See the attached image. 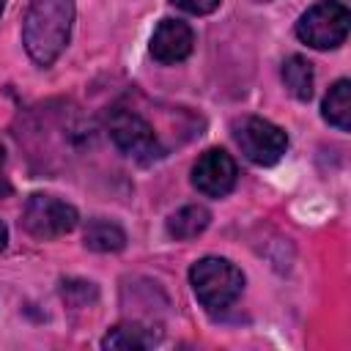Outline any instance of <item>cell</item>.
Listing matches in <instances>:
<instances>
[{"mask_svg":"<svg viewBox=\"0 0 351 351\" xmlns=\"http://www.w3.org/2000/svg\"><path fill=\"white\" fill-rule=\"evenodd\" d=\"M74 22V0H30L22 25L27 55L38 66H52L66 49Z\"/></svg>","mask_w":351,"mask_h":351,"instance_id":"1","label":"cell"},{"mask_svg":"<svg viewBox=\"0 0 351 351\" xmlns=\"http://www.w3.org/2000/svg\"><path fill=\"white\" fill-rule=\"evenodd\" d=\"M189 282L197 302L211 313L228 310L244 291V274L228 258H200L189 269Z\"/></svg>","mask_w":351,"mask_h":351,"instance_id":"2","label":"cell"},{"mask_svg":"<svg viewBox=\"0 0 351 351\" xmlns=\"http://www.w3.org/2000/svg\"><path fill=\"white\" fill-rule=\"evenodd\" d=\"M348 5L340 0H321L310 5L299 22H296V36L313 47V49H335L346 41L348 36Z\"/></svg>","mask_w":351,"mask_h":351,"instance_id":"3","label":"cell"},{"mask_svg":"<svg viewBox=\"0 0 351 351\" xmlns=\"http://www.w3.org/2000/svg\"><path fill=\"white\" fill-rule=\"evenodd\" d=\"M107 132L115 148L140 165H151L165 156V148L154 126L132 110H112V115L107 118Z\"/></svg>","mask_w":351,"mask_h":351,"instance_id":"4","label":"cell"},{"mask_svg":"<svg viewBox=\"0 0 351 351\" xmlns=\"http://www.w3.org/2000/svg\"><path fill=\"white\" fill-rule=\"evenodd\" d=\"M233 137L241 148V154L261 167H269L274 162L282 159L285 148H288V137L280 126H274L266 118L258 115H247L241 121L233 123Z\"/></svg>","mask_w":351,"mask_h":351,"instance_id":"5","label":"cell"},{"mask_svg":"<svg viewBox=\"0 0 351 351\" xmlns=\"http://www.w3.org/2000/svg\"><path fill=\"white\" fill-rule=\"evenodd\" d=\"M22 225L33 239H58L77 225V208L52 195H33L25 203Z\"/></svg>","mask_w":351,"mask_h":351,"instance_id":"6","label":"cell"},{"mask_svg":"<svg viewBox=\"0 0 351 351\" xmlns=\"http://www.w3.org/2000/svg\"><path fill=\"white\" fill-rule=\"evenodd\" d=\"M236 176H239L236 162L222 148H208L192 165V184L197 192L208 197H225L236 186Z\"/></svg>","mask_w":351,"mask_h":351,"instance_id":"7","label":"cell"},{"mask_svg":"<svg viewBox=\"0 0 351 351\" xmlns=\"http://www.w3.org/2000/svg\"><path fill=\"white\" fill-rule=\"evenodd\" d=\"M192 47H195V33L181 19H162L151 36V55L165 66L186 60L192 55Z\"/></svg>","mask_w":351,"mask_h":351,"instance_id":"8","label":"cell"},{"mask_svg":"<svg viewBox=\"0 0 351 351\" xmlns=\"http://www.w3.org/2000/svg\"><path fill=\"white\" fill-rule=\"evenodd\" d=\"M162 340V329L159 326H151V324H140V321H123V324H115L101 346L104 348H154L156 343Z\"/></svg>","mask_w":351,"mask_h":351,"instance_id":"9","label":"cell"},{"mask_svg":"<svg viewBox=\"0 0 351 351\" xmlns=\"http://www.w3.org/2000/svg\"><path fill=\"white\" fill-rule=\"evenodd\" d=\"M208 222H211L208 208L192 203V206H184V208H178L176 214H170V219H167V233H170L176 241H186V239L200 236V233L208 228Z\"/></svg>","mask_w":351,"mask_h":351,"instance_id":"10","label":"cell"},{"mask_svg":"<svg viewBox=\"0 0 351 351\" xmlns=\"http://www.w3.org/2000/svg\"><path fill=\"white\" fill-rule=\"evenodd\" d=\"M324 118L340 132L351 129V82L348 80H337L324 96Z\"/></svg>","mask_w":351,"mask_h":351,"instance_id":"11","label":"cell"},{"mask_svg":"<svg viewBox=\"0 0 351 351\" xmlns=\"http://www.w3.org/2000/svg\"><path fill=\"white\" fill-rule=\"evenodd\" d=\"M82 241L93 252H118L126 244V233L110 219H90L82 233Z\"/></svg>","mask_w":351,"mask_h":351,"instance_id":"12","label":"cell"},{"mask_svg":"<svg viewBox=\"0 0 351 351\" xmlns=\"http://www.w3.org/2000/svg\"><path fill=\"white\" fill-rule=\"evenodd\" d=\"M282 82L299 101H307L313 96V66L302 55H291L282 60Z\"/></svg>","mask_w":351,"mask_h":351,"instance_id":"13","label":"cell"},{"mask_svg":"<svg viewBox=\"0 0 351 351\" xmlns=\"http://www.w3.org/2000/svg\"><path fill=\"white\" fill-rule=\"evenodd\" d=\"M170 3H173L176 8H181V11H186V14H197V16H203V14L217 11L222 0H170Z\"/></svg>","mask_w":351,"mask_h":351,"instance_id":"14","label":"cell"},{"mask_svg":"<svg viewBox=\"0 0 351 351\" xmlns=\"http://www.w3.org/2000/svg\"><path fill=\"white\" fill-rule=\"evenodd\" d=\"M3 165H5V151H3V145H0V195L8 192V184H5V176H3Z\"/></svg>","mask_w":351,"mask_h":351,"instance_id":"15","label":"cell"},{"mask_svg":"<svg viewBox=\"0 0 351 351\" xmlns=\"http://www.w3.org/2000/svg\"><path fill=\"white\" fill-rule=\"evenodd\" d=\"M5 241H8V230H5V225L0 222V250L5 247Z\"/></svg>","mask_w":351,"mask_h":351,"instance_id":"16","label":"cell"},{"mask_svg":"<svg viewBox=\"0 0 351 351\" xmlns=\"http://www.w3.org/2000/svg\"><path fill=\"white\" fill-rule=\"evenodd\" d=\"M3 8H5V0H0V16H3Z\"/></svg>","mask_w":351,"mask_h":351,"instance_id":"17","label":"cell"}]
</instances>
